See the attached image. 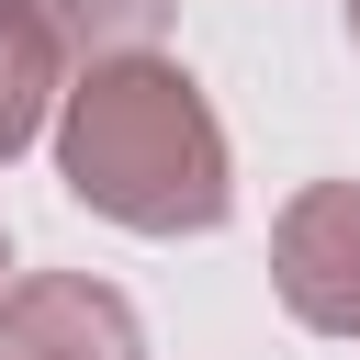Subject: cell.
<instances>
[{"mask_svg":"<svg viewBox=\"0 0 360 360\" xmlns=\"http://www.w3.org/2000/svg\"><path fill=\"white\" fill-rule=\"evenodd\" d=\"M56 169L90 214L135 225V236H202L236 202V158L225 124L202 101L191 68L169 56H101L79 68L68 112H56Z\"/></svg>","mask_w":360,"mask_h":360,"instance_id":"obj_1","label":"cell"},{"mask_svg":"<svg viewBox=\"0 0 360 360\" xmlns=\"http://www.w3.org/2000/svg\"><path fill=\"white\" fill-rule=\"evenodd\" d=\"M56 68H101V56H158V34L180 22V0H11Z\"/></svg>","mask_w":360,"mask_h":360,"instance_id":"obj_4","label":"cell"},{"mask_svg":"<svg viewBox=\"0 0 360 360\" xmlns=\"http://www.w3.org/2000/svg\"><path fill=\"white\" fill-rule=\"evenodd\" d=\"M349 34H360V0H349Z\"/></svg>","mask_w":360,"mask_h":360,"instance_id":"obj_6","label":"cell"},{"mask_svg":"<svg viewBox=\"0 0 360 360\" xmlns=\"http://www.w3.org/2000/svg\"><path fill=\"white\" fill-rule=\"evenodd\" d=\"M45 101H56V45L0 0V169L45 135Z\"/></svg>","mask_w":360,"mask_h":360,"instance_id":"obj_5","label":"cell"},{"mask_svg":"<svg viewBox=\"0 0 360 360\" xmlns=\"http://www.w3.org/2000/svg\"><path fill=\"white\" fill-rule=\"evenodd\" d=\"M0 259H11V236H0Z\"/></svg>","mask_w":360,"mask_h":360,"instance_id":"obj_7","label":"cell"},{"mask_svg":"<svg viewBox=\"0 0 360 360\" xmlns=\"http://www.w3.org/2000/svg\"><path fill=\"white\" fill-rule=\"evenodd\" d=\"M270 292L315 338H360V180H304L270 225Z\"/></svg>","mask_w":360,"mask_h":360,"instance_id":"obj_2","label":"cell"},{"mask_svg":"<svg viewBox=\"0 0 360 360\" xmlns=\"http://www.w3.org/2000/svg\"><path fill=\"white\" fill-rule=\"evenodd\" d=\"M0 360H146L135 304L90 270H34L0 292Z\"/></svg>","mask_w":360,"mask_h":360,"instance_id":"obj_3","label":"cell"}]
</instances>
